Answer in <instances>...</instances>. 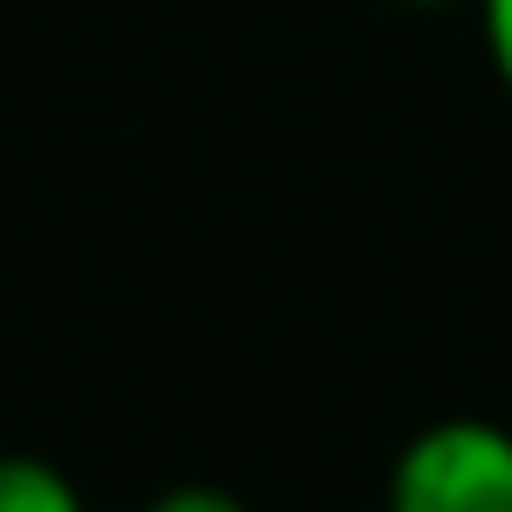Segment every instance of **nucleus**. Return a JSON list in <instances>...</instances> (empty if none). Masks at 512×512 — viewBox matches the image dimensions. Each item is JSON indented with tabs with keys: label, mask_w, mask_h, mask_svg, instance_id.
<instances>
[{
	"label": "nucleus",
	"mask_w": 512,
	"mask_h": 512,
	"mask_svg": "<svg viewBox=\"0 0 512 512\" xmlns=\"http://www.w3.org/2000/svg\"><path fill=\"white\" fill-rule=\"evenodd\" d=\"M384 512H512V430L482 415L415 430L384 475Z\"/></svg>",
	"instance_id": "f257e3e1"
},
{
	"label": "nucleus",
	"mask_w": 512,
	"mask_h": 512,
	"mask_svg": "<svg viewBox=\"0 0 512 512\" xmlns=\"http://www.w3.org/2000/svg\"><path fill=\"white\" fill-rule=\"evenodd\" d=\"M0 512H83V490L38 452H0Z\"/></svg>",
	"instance_id": "f03ea898"
},
{
	"label": "nucleus",
	"mask_w": 512,
	"mask_h": 512,
	"mask_svg": "<svg viewBox=\"0 0 512 512\" xmlns=\"http://www.w3.org/2000/svg\"><path fill=\"white\" fill-rule=\"evenodd\" d=\"M144 512H249L234 490H219V482H181V490H159Z\"/></svg>",
	"instance_id": "7ed1b4c3"
},
{
	"label": "nucleus",
	"mask_w": 512,
	"mask_h": 512,
	"mask_svg": "<svg viewBox=\"0 0 512 512\" xmlns=\"http://www.w3.org/2000/svg\"><path fill=\"white\" fill-rule=\"evenodd\" d=\"M482 8V46H490V68H497V83H505V98H512V0H475Z\"/></svg>",
	"instance_id": "20e7f679"
},
{
	"label": "nucleus",
	"mask_w": 512,
	"mask_h": 512,
	"mask_svg": "<svg viewBox=\"0 0 512 512\" xmlns=\"http://www.w3.org/2000/svg\"><path fill=\"white\" fill-rule=\"evenodd\" d=\"M400 8H460V0H400Z\"/></svg>",
	"instance_id": "39448f33"
}]
</instances>
